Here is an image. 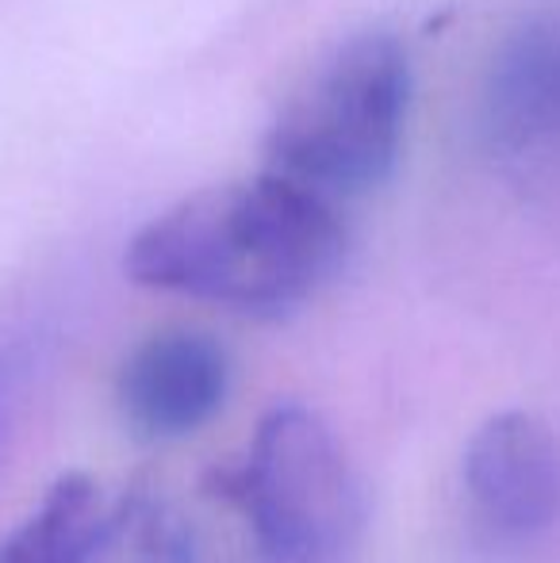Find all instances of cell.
Listing matches in <instances>:
<instances>
[{
  "instance_id": "3957f363",
  "label": "cell",
  "mask_w": 560,
  "mask_h": 563,
  "mask_svg": "<svg viewBox=\"0 0 560 563\" xmlns=\"http://www.w3.org/2000/svg\"><path fill=\"white\" fill-rule=\"evenodd\" d=\"M223 490L273 563H330L361 533V487L330 426L299 402L257 422Z\"/></svg>"
},
{
  "instance_id": "ba28073f",
  "label": "cell",
  "mask_w": 560,
  "mask_h": 563,
  "mask_svg": "<svg viewBox=\"0 0 560 563\" xmlns=\"http://www.w3.org/2000/svg\"><path fill=\"white\" fill-rule=\"evenodd\" d=\"M0 410H4V372H0Z\"/></svg>"
},
{
  "instance_id": "6da1fadb",
  "label": "cell",
  "mask_w": 560,
  "mask_h": 563,
  "mask_svg": "<svg viewBox=\"0 0 560 563\" xmlns=\"http://www.w3.org/2000/svg\"><path fill=\"white\" fill-rule=\"evenodd\" d=\"M342 261L345 227L334 200L270 169L177 200L123 253V268L142 288L242 314L307 303Z\"/></svg>"
},
{
  "instance_id": "52a82bcc",
  "label": "cell",
  "mask_w": 560,
  "mask_h": 563,
  "mask_svg": "<svg viewBox=\"0 0 560 563\" xmlns=\"http://www.w3.org/2000/svg\"><path fill=\"white\" fill-rule=\"evenodd\" d=\"M116 506L89 472H66L0 541V563H92L116 533Z\"/></svg>"
},
{
  "instance_id": "7a4b0ae2",
  "label": "cell",
  "mask_w": 560,
  "mask_h": 563,
  "mask_svg": "<svg viewBox=\"0 0 560 563\" xmlns=\"http://www.w3.org/2000/svg\"><path fill=\"white\" fill-rule=\"evenodd\" d=\"M411 108V58L388 31L330 46L281 100L265 131V169L315 196H361L396 169Z\"/></svg>"
},
{
  "instance_id": "277c9868",
  "label": "cell",
  "mask_w": 560,
  "mask_h": 563,
  "mask_svg": "<svg viewBox=\"0 0 560 563\" xmlns=\"http://www.w3.org/2000/svg\"><path fill=\"white\" fill-rule=\"evenodd\" d=\"M231 387V361L200 330H162L131 349L116 376L120 418L142 441H180L208 426Z\"/></svg>"
},
{
  "instance_id": "8992f818",
  "label": "cell",
  "mask_w": 560,
  "mask_h": 563,
  "mask_svg": "<svg viewBox=\"0 0 560 563\" xmlns=\"http://www.w3.org/2000/svg\"><path fill=\"white\" fill-rule=\"evenodd\" d=\"M487 134L503 150L560 134V15L526 23L503 46L487 89Z\"/></svg>"
},
{
  "instance_id": "5b68a950",
  "label": "cell",
  "mask_w": 560,
  "mask_h": 563,
  "mask_svg": "<svg viewBox=\"0 0 560 563\" xmlns=\"http://www.w3.org/2000/svg\"><path fill=\"white\" fill-rule=\"evenodd\" d=\"M469 498L499 533H541L560 514V449L526 410L492 415L464 445Z\"/></svg>"
}]
</instances>
